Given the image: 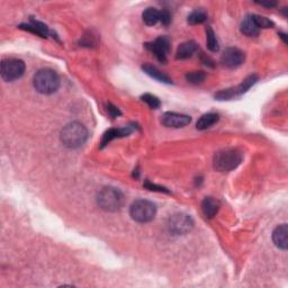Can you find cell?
I'll return each mask as SVG.
<instances>
[{"label": "cell", "mask_w": 288, "mask_h": 288, "mask_svg": "<svg viewBox=\"0 0 288 288\" xmlns=\"http://www.w3.org/2000/svg\"><path fill=\"white\" fill-rule=\"evenodd\" d=\"M253 18V21L256 23L257 27L260 30V28H271L273 27V23L268 19V18H266L264 16H259V15H251Z\"/></svg>", "instance_id": "obj_25"}, {"label": "cell", "mask_w": 288, "mask_h": 288, "mask_svg": "<svg viewBox=\"0 0 288 288\" xmlns=\"http://www.w3.org/2000/svg\"><path fill=\"white\" fill-rule=\"evenodd\" d=\"M145 187L148 189H150V191H154V192H169L167 191L166 188L161 187V186H156V185H153L151 182H145Z\"/></svg>", "instance_id": "obj_28"}, {"label": "cell", "mask_w": 288, "mask_h": 288, "mask_svg": "<svg viewBox=\"0 0 288 288\" xmlns=\"http://www.w3.org/2000/svg\"><path fill=\"white\" fill-rule=\"evenodd\" d=\"M207 19V15L205 12L203 10H195L192 12L191 15L188 16V23L191 25H198V24H203L204 21H206Z\"/></svg>", "instance_id": "obj_22"}, {"label": "cell", "mask_w": 288, "mask_h": 288, "mask_svg": "<svg viewBox=\"0 0 288 288\" xmlns=\"http://www.w3.org/2000/svg\"><path fill=\"white\" fill-rule=\"evenodd\" d=\"M156 214V207L152 202L145 199L135 200L130 209V215L138 223H148L154 218Z\"/></svg>", "instance_id": "obj_5"}, {"label": "cell", "mask_w": 288, "mask_h": 288, "mask_svg": "<svg viewBox=\"0 0 288 288\" xmlns=\"http://www.w3.org/2000/svg\"><path fill=\"white\" fill-rule=\"evenodd\" d=\"M131 132H132V127H130V126L121 127V129H111V130H108L107 132L104 134L103 140H101V143H100L101 144L100 148L106 147L109 142L114 140V138L124 137V136L130 135Z\"/></svg>", "instance_id": "obj_12"}, {"label": "cell", "mask_w": 288, "mask_h": 288, "mask_svg": "<svg viewBox=\"0 0 288 288\" xmlns=\"http://www.w3.org/2000/svg\"><path fill=\"white\" fill-rule=\"evenodd\" d=\"M241 32L247 36H256L259 34V28L253 21L252 16H247L241 24Z\"/></svg>", "instance_id": "obj_19"}, {"label": "cell", "mask_w": 288, "mask_h": 288, "mask_svg": "<svg viewBox=\"0 0 288 288\" xmlns=\"http://www.w3.org/2000/svg\"><path fill=\"white\" fill-rule=\"evenodd\" d=\"M19 27L21 30H26L31 33H34V34H38L42 36V38H47V35L50 34L49 28H47L46 25L34 19H32L30 24H21Z\"/></svg>", "instance_id": "obj_15"}, {"label": "cell", "mask_w": 288, "mask_h": 288, "mask_svg": "<svg viewBox=\"0 0 288 288\" xmlns=\"http://www.w3.org/2000/svg\"><path fill=\"white\" fill-rule=\"evenodd\" d=\"M220 210V202L213 197H206L202 203V211L206 217L212 218Z\"/></svg>", "instance_id": "obj_16"}, {"label": "cell", "mask_w": 288, "mask_h": 288, "mask_svg": "<svg viewBox=\"0 0 288 288\" xmlns=\"http://www.w3.org/2000/svg\"><path fill=\"white\" fill-rule=\"evenodd\" d=\"M142 18H143L145 24L152 26V25H155L158 21H160V12H158L155 8H148L142 14Z\"/></svg>", "instance_id": "obj_20"}, {"label": "cell", "mask_w": 288, "mask_h": 288, "mask_svg": "<svg viewBox=\"0 0 288 288\" xmlns=\"http://www.w3.org/2000/svg\"><path fill=\"white\" fill-rule=\"evenodd\" d=\"M33 83L39 94L51 95L59 89L60 79L59 76L51 69H42L35 74Z\"/></svg>", "instance_id": "obj_2"}, {"label": "cell", "mask_w": 288, "mask_h": 288, "mask_svg": "<svg viewBox=\"0 0 288 288\" xmlns=\"http://www.w3.org/2000/svg\"><path fill=\"white\" fill-rule=\"evenodd\" d=\"M244 59H246V56H244L241 50L235 49V47H229L222 54L221 62L224 67L229 69H235L243 63Z\"/></svg>", "instance_id": "obj_10"}, {"label": "cell", "mask_w": 288, "mask_h": 288, "mask_svg": "<svg viewBox=\"0 0 288 288\" xmlns=\"http://www.w3.org/2000/svg\"><path fill=\"white\" fill-rule=\"evenodd\" d=\"M194 228V221L187 214L178 213L173 215L168 221V229L173 234L180 235L191 232Z\"/></svg>", "instance_id": "obj_7"}, {"label": "cell", "mask_w": 288, "mask_h": 288, "mask_svg": "<svg viewBox=\"0 0 288 288\" xmlns=\"http://www.w3.org/2000/svg\"><path fill=\"white\" fill-rule=\"evenodd\" d=\"M196 51H197V44H196L195 42H192V41L185 42L178 46L176 58L179 60L189 59V58H192V56H194Z\"/></svg>", "instance_id": "obj_14"}, {"label": "cell", "mask_w": 288, "mask_h": 288, "mask_svg": "<svg viewBox=\"0 0 288 288\" xmlns=\"http://www.w3.org/2000/svg\"><path fill=\"white\" fill-rule=\"evenodd\" d=\"M25 72V63L19 59H6L1 62L0 74L5 81H14L19 79Z\"/></svg>", "instance_id": "obj_6"}, {"label": "cell", "mask_w": 288, "mask_h": 288, "mask_svg": "<svg viewBox=\"0 0 288 288\" xmlns=\"http://www.w3.org/2000/svg\"><path fill=\"white\" fill-rule=\"evenodd\" d=\"M192 122L191 116L178 114V113H165L161 117V123L167 127H173V129H180L185 127Z\"/></svg>", "instance_id": "obj_11"}, {"label": "cell", "mask_w": 288, "mask_h": 288, "mask_svg": "<svg viewBox=\"0 0 288 288\" xmlns=\"http://www.w3.org/2000/svg\"><path fill=\"white\" fill-rule=\"evenodd\" d=\"M242 161V154L238 150H223L214 156V168L221 173H227L235 169Z\"/></svg>", "instance_id": "obj_4"}, {"label": "cell", "mask_w": 288, "mask_h": 288, "mask_svg": "<svg viewBox=\"0 0 288 288\" xmlns=\"http://www.w3.org/2000/svg\"><path fill=\"white\" fill-rule=\"evenodd\" d=\"M287 235H288V228L287 224H282L275 229L272 232V240L273 243L277 248L282 250L287 249Z\"/></svg>", "instance_id": "obj_13"}, {"label": "cell", "mask_w": 288, "mask_h": 288, "mask_svg": "<svg viewBox=\"0 0 288 288\" xmlns=\"http://www.w3.org/2000/svg\"><path fill=\"white\" fill-rule=\"evenodd\" d=\"M205 77L206 76L203 71H192L186 75V79L192 85H198V83H202L205 80Z\"/></svg>", "instance_id": "obj_23"}, {"label": "cell", "mask_w": 288, "mask_h": 288, "mask_svg": "<svg viewBox=\"0 0 288 288\" xmlns=\"http://www.w3.org/2000/svg\"><path fill=\"white\" fill-rule=\"evenodd\" d=\"M88 131L81 123L72 122L65 125L61 131V141L69 149H77L86 143Z\"/></svg>", "instance_id": "obj_1"}, {"label": "cell", "mask_w": 288, "mask_h": 288, "mask_svg": "<svg viewBox=\"0 0 288 288\" xmlns=\"http://www.w3.org/2000/svg\"><path fill=\"white\" fill-rule=\"evenodd\" d=\"M259 5L261 6H266V7H275L277 3L276 2H258Z\"/></svg>", "instance_id": "obj_29"}, {"label": "cell", "mask_w": 288, "mask_h": 288, "mask_svg": "<svg viewBox=\"0 0 288 288\" xmlns=\"http://www.w3.org/2000/svg\"><path fill=\"white\" fill-rule=\"evenodd\" d=\"M160 21L163 25H169L170 21H171V16L168 10H162V12H160Z\"/></svg>", "instance_id": "obj_26"}, {"label": "cell", "mask_w": 288, "mask_h": 288, "mask_svg": "<svg viewBox=\"0 0 288 288\" xmlns=\"http://www.w3.org/2000/svg\"><path fill=\"white\" fill-rule=\"evenodd\" d=\"M258 81V77L256 75L249 76L248 78L243 80L241 85L235 87V88H230V89H224L221 90L220 93L215 94V98L218 100H230L232 98L239 97L241 95L246 94L248 90H249L251 87H252L254 83Z\"/></svg>", "instance_id": "obj_8"}, {"label": "cell", "mask_w": 288, "mask_h": 288, "mask_svg": "<svg viewBox=\"0 0 288 288\" xmlns=\"http://www.w3.org/2000/svg\"><path fill=\"white\" fill-rule=\"evenodd\" d=\"M107 112H108V114L111 115L113 118L117 117V116L121 115V112H119V109L117 107H115L114 105H112V104H108L107 105Z\"/></svg>", "instance_id": "obj_27"}, {"label": "cell", "mask_w": 288, "mask_h": 288, "mask_svg": "<svg viewBox=\"0 0 288 288\" xmlns=\"http://www.w3.org/2000/svg\"><path fill=\"white\" fill-rule=\"evenodd\" d=\"M206 43L209 50L212 51V52H217L220 50V45H218L216 36H215V33L211 27L206 28Z\"/></svg>", "instance_id": "obj_21"}, {"label": "cell", "mask_w": 288, "mask_h": 288, "mask_svg": "<svg viewBox=\"0 0 288 288\" xmlns=\"http://www.w3.org/2000/svg\"><path fill=\"white\" fill-rule=\"evenodd\" d=\"M148 50H150L151 52L154 54L160 62L166 63L167 62V56L170 51V39L167 36H160L159 38H156L154 42L147 43L145 44Z\"/></svg>", "instance_id": "obj_9"}, {"label": "cell", "mask_w": 288, "mask_h": 288, "mask_svg": "<svg viewBox=\"0 0 288 288\" xmlns=\"http://www.w3.org/2000/svg\"><path fill=\"white\" fill-rule=\"evenodd\" d=\"M141 99L152 109H156L161 106V101H160L159 98L156 96H153L151 94H144L143 96L141 97Z\"/></svg>", "instance_id": "obj_24"}, {"label": "cell", "mask_w": 288, "mask_h": 288, "mask_svg": "<svg viewBox=\"0 0 288 288\" xmlns=\"http://www.w3.org/2000/svg\"><path fill=\"white\" fill-rule=\"evenodd\" d=\"M142 69H143V71L145 72V74H147L148 76H150L151 78L155 79L156 81L167 83V85H170V83H173V80H171L169 77L163 74V72L160 71L158 68L153 67V65L144 64L143 67H142Z\"/></svg>", "instance_id": "obj_17"}, {"label": "cell", "mask_w": 288, "mask_h": 288, "mask_svg": "<svg viewBox=\"0 0 288 288\" xmlns=\"http://www.w3.org/2000/svg\"><path fill=\"white\" fill-rule=\"evenodd\" d=\"M97 203L106 212H117L124 204V196L118 189L113 187L103 188L97 196Z\"/></svg>", "instance_id": "obj_3"}, {"label": "cell", "mask_w": 288, "mask_h": 288, "mask_svg": "<svg viewBox=\"0 0 288 288\" xmlns=\"http://www.w3.org/2000/svg\"><path fill=\"white\" fill-rule=\"evenodd\" d=\"M218 115L215 114V113H207V114L203 115L202 117H200L197 123H196V127H197V130L200 131H204V130H207L210 129L211 126H213L214 124H216L218 122Z\"/></svg>", "instance_id": "obj_18"}]
</instances>
